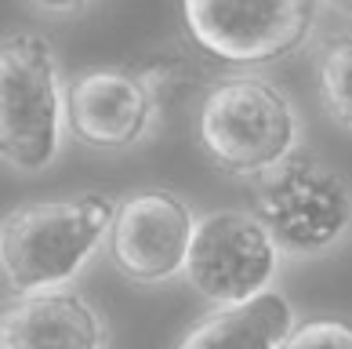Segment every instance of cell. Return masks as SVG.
<instances>
[{"instance_id":"1","label":"cell","mask_w":352,"mask_h":349,"mask_svg":"<svg viewBox=\"0 0 352 349\" xmlns=\"http://www.w3.org/2000/svg\"><path fill=\"white\" fill-rule=\"evenodd\" d=\"M116 208L120 200L113 193L87 189L76 197L30 200L8 211L0 229L4 288L15 299L69 288L98 244L109 240Z\"/></svg>"},{"instance_id":"2","label":"cell","mask_w":352,"mask_h":349,"mask_svg":"<svg viewBox=\"0 0 352 349\" xmlns=\"http://www.w3.org/2000/svg\"><path fill=\"white\" fill-rule=\"evenodd\" d=\"M192 135L218 171L269 175L298 153L302 120L280 84L258 73H229L204 87Z\"/></svg>"},{"instance_id":"3","label":"cell","mask_w":352,"mask_h":349,"mask_svg":"<svg viewBox=\"0 0 352 349\" xmlns=\"http://www.w3.org/2000/svg\"><path fill=\"white\" fill-rule=\"evenodd\" d=\"M66 95L55 47L36 30H15L0 44V153L22 175L44 171L62 149Z\"/></svg>"},{"instance_id":"4","label":"cell","mask_w":352,"mask_h":349,"mask_svg":"<svg viewBox=\"0 0 352 349\" xmlns=\"http://www.w3.org/2000/svg\"><path fill=\"white\" fill-rule=\"evenodd\" d=\"M254 215L283 255H323L352 229V186L316 157L294 153L254 189Z\"/></svg>"},{"instance_id":"5","label":"cell","mask_w":352,"mask_h":349,"mask_svg":"<svg viewBox=\"0 0 352 349\" xmlns=\"http://www.w3.org/2000/svg\"><path fill=\"white\" fill-rule=\"evenodd\" d=\"M280 244L262 218L243 208H218L200 218L186 262L189 288L218 306H243L272 291L280 273Z\"/></svg>"},{"instance_id":"6","label":"cell","mask_w":352,"mask_h":349,"mask_svg":"<svg viewBox=\"0 0 352 349\" xmlns=\"http://www.w3.org/2000/svg\"><path fill=\"white\" fill-rule=\"evenodd\" d=\"M316 4H236V0H186L182 19L189 36L226 66H262L302 51L312 36Z\"/></svg>"},{"instance_id":"7","label":"cell","mask_w":352,"mask_h":349,"mask_svg":"<svg viewBox=\"0 0 352 349\" xmlns=\"http://www.w3.org/2000/svg\"><path fill=\"white\" fill-rule=\"evenodd\" d=\"M200 218L171 189L127 193L109 229V258L116 273L135 284H167L186 277Z\"/></svg>"},{"instance_id":"8","label":"cell","mask_w":352,"mask_h":349,"mask_svg":"<svg viewBox=\"0 0 352 349\" xmlns=\"http://www.w3.org/2000/svg\"><path fill=\"white\" fill-rule=\"evenodd\" d=\"M164 116L146 70L131 66H91L66 87V127L91 149H127L156 131Z\"/></svg>"},{"instance_id":"9","label":"cell","mask_w":352,"mask_h":349,"mask_svg":"<svg viewBox=\"0 0 352 349\" xmlns=\"http://www.w3.org/2000/svg\"><path fill=\"white\" fill-rule=\"evenodd\" d=\"M102 309L76 288L22 295L4 306L0 349H106Z\"/></svg>"},{"instance_id":"10","label":"cell","mask_w":352,"mask_h":349,"mask_svg":"<svg viewBox=\"0 0 352 349\" xmlns=\"http://www.w3.org/2000/svg\"><path fill=\"white\" fill-rule=\"evenodd\" d=\"M302 324L283 291H265L243 306L207 309L178 335L175 349H283Z\"/></svg>"},{"instance_id":"11","label":"cell","mask_w":352,"mask_h":349,"mask_svg":"<svg viewBox=\"0 0 352 349\" xmlns=\"http://www.w3.org/2000/svg\"><path fill=\"white\" fill-rule=\"evenodd\" d=\"M316 87L327 116L352 131V33H334L320 44Z\"/></svg>"},{"instance_id":"12","label":"cell","mask_w":352,"mask_h":349,"mask_svg":"<svg viewBox=\"0 0 352 349\" xmlns=\"http://www.w3.org/2000/svg\"><path fill=\"white\" fill-rule=\"evenodd\" d=\"M283 349H352V320L345 317H312L302 320Z\"/></svg>"},{"instance_id":"13","label":"cell","mask_w":352,"mask_h":349,"mask_svg":"<svg viewBox=\"0 0 352 349\" xmlns=\"http://www.w3.org/2000/svg\"><path fill=\"white\" fill-rule=\"evenodd\" d=\"M36 15H55V19H69V15H84L91 11L87 4H33Z\"/></svg>"}]
</instances>
